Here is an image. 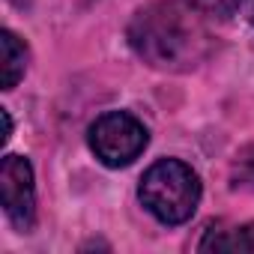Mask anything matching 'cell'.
<instances>
[{
  "label": "cell",
  "instance_id": "6da1fadb",
  "mask_svg": "<svg viewBox=\"0 0 254 254\" xmlns=\"http://www.w3.org/2000/svg\"><path fill=\"white\" fill-rule=\"evenodd\" d=\"M132 51L153 69L162 72H189L209 54V33L200 21V12L189 3H150L135 12L129 24Z\"/></svg>",
  "mask_w": 254,
  "mask_h": 254
},
{
  "label": "cell",
  "instance_id": "7a4b0ae2",
  "mask_svg": "<svg viewBox=\"0 0 254 254\" xmlns=\"http://www.w3.org/2000/svg\"><path fill=\"white\" fill-rule=\"evenodd\" d=\"M138 194H141V203L162 224H183L197 209L200 180L189 165L177 159H162L144 174Z\"/></svg>",
  "mask_w": 254,
  "mask_h": 254
},
{
  "label": "cell",
  "instance_id": "3957f363",
  "mask_svg": "<svg viewBox=\"0 0 254 254\" xmlns=\"http://www.w3.org/2000/svg\"><path fill=\"white\" fill-rule=\"evenodd\" d=\"M147 141H150V135L144 129V123L126 111L102 114L90 126V147L108 168L132 165L144 153Z\"/></svg>",
  "mask_w": 254,
  "mask_h": 254
},
{
  "label": "cell",
  "instance_id": "277c9868",
  "mask_svg": "<svg viewBox=\"0 0 254 254\" xmlns=\"http://www.w3.org/2000/svg\"><path fill=\"white\" fill-rule=\"evenodd\" d=\"M0 197L9 221L18 230H30L36 221V191H33V168L21 156H6L0 165Z\"/></svg>",
  "mask_w": 254,
  "mask_h": 254
},
{
  "label": "cell",
  "instance_id": "5b68a950",
  "mask_svg": "<svg viewBox=\"0 0 254 254\" xmlns=\"http://www.w3.org/2000/svg\"><path fill=\"white\" fill-rule=\"evenodd\" d=\"M27 69V48L24 42L12 33V30H3L0 33V81H3V90H12L21 75Z\"/></svg>",
  "mask_w": 254,
  "mask_h": 254
},
{
  "label": "cell",
  "instance_id": "8992f818",
  "mask_svg": "<svg viewBox=\"0 0 254 254\" xmlns=\"http://www.w3.org/2000/svg\"><path fill=\"white\" fill-rule=\"evenodd\" d=\"M200 248H227V251H254V224L236 227V230H209L206 239L200 242Z\"/></svg>",
  "mask_w": 254,
  "mask_h": 254
},
{
  "label": "cell",
  "instance_id": "52a82bcc",
  "mask_svg": "<svg viewBox=\"0 0 254 254\" xmlns=\"http://www.w3.org/2000/svg\"><path fill=\"white\" fill-rule=\"evenodd\" d=\"M191 9H197L200 15H209V18H230L242 0H186Z\"/></svg>",
  "mask_w": 254,
  "mask_h": 254
},
{
  "label": "cell",
  "instance_id": "ba28073f",
  "mask_svg": "<svg viewBox=\"0 0 254 254\" xmlns=\"http://www.w3.org/2000/svg\"><path fill=\"white\" fill-rule=\"evenodd\" d=\"M12 135V120H9V111H3V141H9Z\"/></svg>",
  "mask_w": 254,
  "mask_h": 254
},
{
  "label": "cell",
  "instance_id": "9c48e42d",
  "mask_svg": "<svg viewBox=\"0 0 254 254\" xmlns=\"http://www.w3.org/2000/svg\"><path fill=\"white\" fill-rule=\"evenodd\" d=\"M9 3H15V6H21V9H24V6H30V0H9Z\"/></svg>",
  "mask_w": 254,
  "mask_h": 254
},
{
  "label": "cell",
  "instance_id": "30bf717a",
  "mask_svg": "<svg viewBox=\"0 0 254 254\" xmlns=\"http://www.w3.org/2000/svg\"><path fill=\"white\" fill-rule=\"evenodd\" d=\"M248 15H251V24H254V0H248Z\"/></svg>",
  "mask_w": 254,
  "mask_h": 254
}]
</instances>
